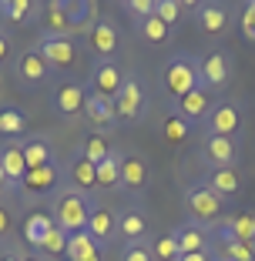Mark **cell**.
Here are the masks:
<instances>
[{"label": "cell", "instance_id": "cell-1", "mask_svg": "<svg viewBox=\"0 0 255 261\" xmlns=\"http://www.w3.org/2000/svg\"><path fill=\"white\" fill-rule=\"evenodd\" d=\"M158 84H161V94L168 104L178 97H185V94H192V91H198L201 87V57L192 54V50H175L161 64Z\"/></svg>", "mask_w": 255, "mask_h": 261}, {"label": "cell", "instance_id": "cell-2", "mask_svg": "<svg viewBox=\"0 0 255 261\" xmlns=\"http://www.w3.org/2000/svg\"><path fill=\"white\" fill-rule=\"evenodd\" d=\"M148 108H151V87H148V81L138 74V70H128L121 91H118V97H114L118 127H121V124L138 127V124L148 117Z\"/></svg>", "mask_w": 255, "mask_h": 261}, {"label": "cell", "instance_id": "cell-3", "mask_svg": "<svg viewBox=\"0 0 255 261\" xmlns=\"http://www.w3.org/2000/svg\"><path fill=\"white\" fill-rule=\"evenodd\" d=\"M47 215L54 218L57 228H64L67 234L74 231H84L87 228V215H91V198L81 191H74L71 185H61L51 201H47Z\"/></svg>", "mask_w": 255, "mask_h": 261}, {"label": "cell", "instance_id": "cell-4", "mask_svg": "<svg viewBox=\"0 0 255 261\" xmlns=\"http://www.w3.org/2000/svg\"><path fill=\"white\" fill-rule=\"evenodd\" d=\"M185 211H188V221L215 224L225 218V198H218L205 181H198L185 191Z\"/></svg>", "mask_w": 255, "mask_h": 261}, {"label": "cell", "instance_id": "cell-5", "mask_svg": "<svg viewBox=\"0 0 255 261\" xmlns=\"http://www.w3.org/2000/svg\"><path fill=\"white\" fill-rule=\"evenodd\" d=\"M81 44L94 54V61H114V54L121 50V31L114 27L111 17L101 14L98 20L81 34Z\"/></svg>", "mask_w": 255, "mask_h": 261}, {"label": "cell", "instance_id": "cell-6", "mask_svg": "<svg viewBox=\"0 0 255 261\" xmlns=\"http://www.w3.org/2000/svg\"><path fill=\"white\" fill-rule=\"evenodd\" d=\"M239 158H242V134L239 138H212V134H205L198 144V161L208 171L239 168Z\"/></svg>", "mask_w": 255, "mask_h": 261}, {"label": "cell", "instance_id": "cell-7", "mask_svg": "<svg viewBox=\"0 0 255 261\" xmlns=\"http://www.w3.org/2000/svg\"><path fill=\"white\" fill-rule=\"evenodd\" d=\"M61 185H64V168L61 164H47V168H37V171H27V174H24L17 198H24V201L47 198L51 201V194H54Z\"/></svg>", "mask_w": 255, "mask_h": 261}, {"label": "cell", "instance_id": "cell-8", "mask_svg": "<svg viewBox=\"0 0 255 261\" xmlns=\"http://www.w3.org/2000/svg\"><path fill=\"white\" fill-rule=\"evenodd\" d=\"M34 50L44 57V64L51 70H67V67H74L78 57H81V44L74 37H44V34H40Z\"/></svg>", "mask_w": 255, "mask_h": 261}, {"label": "cell", "instance_id": "cell-9", "mask_svg": "<svg viewBox=\"0 0 255 261\" xmlns=\"http://www.w3.org/2000/svg\"><path fill=\"white\" fill-rule=\"evenodd\" d=\"M205 134L212 138H239L242 134V104L239 100H215L205 117Z\"/></svg>", "mask_w": 255, "mask_h": 261}, {"label": "cell", "instance_id": "cell-10", "mask_svg": "<svg viewBox=\"0 0 255 261\" xmlns=\"http://www.w3.org/2000/svg\"><path fill=\"white\" fill-rule=\"evenodd\" d=\"M208 254L212 261H255V241H239L218 224H208Z\"/></svg>", "mask_w": 255, "mask_h": 261}, {"label": "cell", "instance_id": "cell-11", "mask_svg": "<svg viewBox=\"0 0 255 261\" xmlns=\"http://www.w3.org/2000/svg\"><path fill=\"white\" fill-rule=\"evenodd\" d=\"M212 104H215V94L205 91V87H198V91L185 94V97L171 100V104H168V114H171V117H181L188 127H195V124H205Z\"/></svg>", "mask_w": 255, "mask_h": 261}, {"label": "cell", "instance_id": "cell-12", "mask_svg": "<svg viewBox=\"0 0 255 261\" xmlns=\"http://www.w3.org/2000/svg\"><path fill=\"white\" fill-rule=\"evenodd\" d=\"M228 81H232V57H228V50H222V47L208 50L201 57V87L218 94L228 87Z\"/></svg>", "mask_w": 255, "mask_h": 261}, {"label": "cell", "instance_id": "cell-13", "mask_svg": "<svg viewBox=\"0 0 255 261\" xmlns=\"http://www.w3.org/2000/svg\"><path fill=\"white\" fill-rule=\"evenodd\" d=\"M84 231L94 238V245H98L101 251H108L111 241H114V234H118V211H111L108 204L91 201V215H87V228Z\"/></svg>", "mask_w": 255, "mask_h": 261}, {"label": "cell", "instance_id": "cell-14", "mask_svg": "<svg viewBox=\"0 0 255 261\" xmlns=\"http://www.w3.org/2000/svg\"><path fill=\"white\" fill-rule=\"evenodd\" d=\"M118 234L124 238V245H145L151 234V221H148L141 204H128L118 211Z\"/></svg>", "mask_w": 255, "mask_h": 261}, {"label": "cell", "instance_id": "cell-15", "mask_svg": "<svg viewBox=\"0 0 255 261\" xmlns=\"http://www.w3.org/2000/svg\"><path fill=\"white\" fill-rule=\"evenodd\" d=\"M192 20L201 34L218 37L228 27V7L218 4V0H198V4H192Z\"/></svg>", "mask_w": 255, "mask_h": 261}, {"label": "cell", "instance_id": "cell-16", "mask_svg": "<svg viewBox=\"0 0 255 261\" xmlns=\"http://www.w3.org/2000/svg\"><path fill=\"white\" fill-rule=\"evenodd\" d=\"M84 121L94 127V134H104V130L118 127V114H114V100L104 97V94L91 91L87 87V100H84Z\"/></svg>", "mask_w": 255, "mask_h": 261}, {"label": "cell", "instance_id": "cell-17", "mask_svg": "<svg viewBox=\"0 0 255 261\" xmlns=\"http://www.w3.org/2000/svg\"><path fill=\"white\" fill-rule=\"evenodd\" d=\"M124 84V70L118 67V61H94L91 64V74H87V87L98 94H104V97L114 100L118 91H121Z\"/></svg>", "mask_w": 255, "mask_h": 261}, {"label": "cell", "instance_id": "cell-18", "mask_svg": "<svg viewBox=\"0 0 255 261\" xmlns=\"http://www.w3.org/2000/svg\"><path fill=\"white\" fill-rule=\"evenodd\" d=\"M64 185H71L74 191L87 194L91 198L94 191H98V168H94L87 158H81L78 151L71 154V161L64 164Z\"/></svg>", "mask_w": 255, "mask_h": 261}, {"label": "cell", "instance_id": "cell-19", "mask_svg": "<svg viewBox=\"0 0 255 261\" xmlns=\"http://www.w3.org/2000/svg\"><path fill=\"white\" fill-rule=\"evenodd\" d=\"M84 100H87V84H78V81H67L61 84L54 94H51V108L57 111L61 117H78L84 114Z\"/></svg>", "mask_w": 255, "mask_h": 261}, {"label": "cell", "instance_id": "cell-20", "mask_svg": "<svg viewBox=\"0 0 255 261\" xmlns=\"http://www.w3.org/2000/svg\"><path fill=\"white\" fill-rule=\"evenodd\" d=\"M145 188H148V161L141 158L138 151H124L118 191H124V194H141Z\"/></svg>", "mask_w": 255, "mask_h": 261}, {"label": "cell", "instance_id": "cell-21", "mask_svg": "<svg viewBox=\"0 0 255 261\" xmlns=\"http://www.w3.org/2000/svg\"><path fill=\"white\" fill-rule=\"evenodd\" d=\"M51 74H54V70L47 67L44 57H40L34 47H31V50H24V54L17 57V64H14V77L20 81L24 87H40V84H47V81H51Z\"/></svg>", "mask_w": 255, "mask_h": 261}, {"label": "cell", "instance_id": "cell-22", "mask_svg": "<svg viewBox=\"0 0 255 261\" xmlns=\"http://www.w3.org/2000/svg\"><path fill=\"white\" fill-rule=\"evenodd\" d=\"M20 154H24V161H27V171L57 164L54 141L47 138V134H27V138H20Z\"/></svg>", "mask_w": 255, "mask_h": 261}, {"label": "cell", "instance_id": "cell-23", "mask_svg": "<svg viewBox=\"0 0 255 261\" xmlns=\"http://www.w3.org/2000/svg\"><path fill=\"white\" fill-rule=\"evenodd\" d=\"M40 23H44V31H40L44 37H74L67 23V0H47Z\"/></svg>", "mask_w": 255, "mask_h": 261}, {"label": "cell", "instance_id": "cell-24", "mask_svg": "<svg viewBox=\"0 0 255 261\" xmlns=\"http://www.w3.org/2000/svg\"><path fill=\"white\" fill-rule=\"evenodd\" d=\"M44 14L40 0H0V20L7 23H34Z\"/></svg>", "mask_w": 255, "mask_h": 261}, {"label": "cell", "instance_id": "cell-25", "mask_svg": "<svg viewBox=\"0 0 255 261\" xmlns=\"http://www.w3.org/2000/svg\"><path fill=\"white\" fill-rule=\"evenodd\" d=\"M178 234V248L181 254H195V251H208V224H198V221H181L175 228Z\"/></svg>", "mask_w": 255, "mask_h": 261}, {"label": "cell", "instance_id": "cell-26", "mask_svg": "<svg viewBox=\"0 0 255 261\" xmlns=\"http://www.w3.org/2000/svg\"><path fill=\"white\" fill-rule=\"evenodd\" d=\"M0 168H4V174H7L10 188L17 194L24 174H27V161H24V154H20V144H0Z\"/></svg>", "mask_w": 255, "mask_h": 261}, {"label": "cell", "instance_id": "cell-27", "mask_svg": "<svg viewBox=\"0 0 255 261\" xmlns=\"http://www.w3.org/2000/svg\"><path fill=\"white\" fill-rule=\"evenodd\" d=\"M215 224L225 234H232V238H239V241H255V211L252 207H242V211H235V215L222 218V221H215Z\"/></svg>", "mask_w": 255, "mask_h": 261}, {"label": "cell", "instance_id": "cell-28", "mask_svg": "<svg viewBox=\"0 0 255 261\" xmlns=\"http://www.w3.org/2000/svg\"><path fill=\"white\" fill-rule=\"evenodd\" d=\"M98 4L94 0H67V23H71V34L81 37V34L98 20Z\"/></svg>", "mask_w": 255, "mask_h": 261}, {"label": "cell", "instance_id": "cell-29", "mask_svg": "<svg viewBox=\"0 0 255 261\" xmlns=\"http://www.w3.org/2000/svg\"><path fill=\"white\" fill-rule=\"evenodd\" d=\"M205 185L218 194V198H232V194L242 191V174L239 168H215L205 174Z\"/></svg>", "mask_w": 255, "mask_h": 261}, {"label": "cell", "instance_id": "cell-30", "mask_svg": "<svg viewBox=\"0 0 255 261\" xmlns=\"http://www.w3.org/2000/svg\"><path fill=\"white\" fill-rule=\"evenodd\" d=\"M27 111L17 108V104H0V134L4 138H27Z\"/></svg>", "mask_w": 255, "mask_h": 261}, {"label": "cell", "instance_id": "cell-31", "mask_svg": "<svg viewBox=\"0 0 255 261\" xmlns=\"http://www.w3.org/2000/svg\"><path fill=\"white\" fill-rule=\"evenodd\" d=\"M54 228V218L47 215V211H31V215L24 218V238H27V245L37 251L40 241L47 238V231Z\"/></svg>", "mask_w": 255, "mask_h": 261}, {"label": "cell", "instance_id": "cell-32", "mask_svg": "<svg viewBox=\"0 0 255 261\" xmlns=\"http://www.w3.org/2000/svg\"><path fill=\"white\" fill-rule=\"evenodd\" d=\"M134 31H138V37L145 40V44H168L171 40V27L158 14L145 17V20H134Z\"/></svg>", "mask_w": 255, "mask_h": 261}, {"label": "cell", "instance_id": "cell-33", "mask_svg": "<svg viewBox=\"0 0 255 261\" xmlns=\"http://www.w3.org/2000/svg\"><path fill=\"white\" fill-rule=\"evenodd\" d=\"M101 248L94 245V238L87 231H74L67 234V251H64V261H91Z\"/></svg>", "mask_w": 255, "mask_h": 261}, {"label": "cell", "instance_id": "cell-34", "mask_svg": "<svg viewBox=\"0 0 255 261\" xmlns=\"http://www.w3.org/2000/svg\"><path fill=\"white\" fill-rule=\"evenodd\" d=\"M74 151H78L81 158H87V161L98 168V164L104 161L111 151H114V147L108 144V138H104V134H84V138L78 141V147H74Z\"/></svg>", "mask_w": 255, "mask_h": 261}, {"label": "cell", "instance_id": "cell-35", "mask_svg": "<svg viewBox=\"0 0 255 261\" xmlns=\"http://www.w3.org/2000/svg\"><path fill=\"white\" fill-rule=\"evenodd\" d=\"M121 151H111L104 161L98 164V191H111V188H118V181H121Z\"/></svg>", "mask_w": 255, "mask_h": 261}, {"label": "cell", "instance_id": "cell-36", "mask_svg": "<svg viewBox=\"0 0 255 261\" xmlns=\"http://www.w3.org/2000/svg\"><path fill=\"white\" fill-rule=\"evenodd\" d=\"M64 251H67V231L54 224V228L47 231V238L40 241L37 254H40L44 261H61V258H64Z\"/></svg>", "mask_w": 255, "mask_h": 261}, {"label": "cell", "instance_id": "cell-37", "mask_svg": "<svg viewBox=\"0 0 255 261\" xmlns=\"http://www.w3.org/2000/svg\"><path fill=\"white\" fill-rule=\"evenodd\" d=\"M151 251H155V261H178V258H181V248H178L175 228L165 231V234H158L155 245H151Z\"/></svg>", "mask_w": 255, "mask_h": 261}, {"label": "cell", "instance_id": "cell-38", "mask_svg": "<svg viewBox=\"0 0 255 261\" xmlns=\"http://www.w3.org/2000/svg\"><path fill=\"white\" fill-rule=\"evenodd\" d=\"M155 14L161 17L168 27H178V23L185 20V14H188V4H181V0H158Z\"/></svg>", "mask_w": 255, "mask_h": 261}, {"label": "cell", "instance_id": "cell-39", "mask_svg": "<svg viewBox=\"0 0 255 261\" xmlns=\"http://www.w3.org/2000/svg\"><path fill=\"white\" fill-rule=\"evenodd\" d=\"M161 134H165V141H171V144H181V141L192 134V127H188L181 117H165V127H161Z\"/></svg>", "mask_w": 255, "mask_h": 261}, {"label": "cell", "instance_id": "cell-40", "mask_svg": "<svg viewBox=\"0 0 255 261\" xmlns=\"http://www.w3.org/2000/svg\"><path fill=\"white\" fill-rule=\"evenodd\" d=\"M158 7V0H124L121 10H128V17L131 20H145V17H151Z\"/></svg>", "mask_w": 255, "mask_h": 261}, {"label": "cell", "instance_id": "cell-41", "mask_svg": "<svg viewBox=\"0 0 255 261\" xmlns=\"http://www.w3.org/2000/svg\"><path fill=\"white\" fill-rule=\"evenodd\" d=\"M118 261H155V251H151V245H124L121 254H118Z\"/></svg>", "mask_w": 255, "mask_h": 261}, {"label": "cell", "instance_id": "cell-42", "mask_svg": "<svg viewBox=\"0 0 255 261\" xmlns=\"http://www.w3.org/2000/svg\"><path fill=\"white\" fill-rule=\"evenodd\" d=\"M239 27L248 40H255V0H248L245 7H242V17H239Z\"/></svg>", "mask_w": 255, "mask_h": 261}, {"label": "cell", "instance_id": "cell-43", "mask_svg": "<svg viewBox=\"0 0 255 261\" xmlns=\"http://www.w3.org/2000/svg\"><path fill=\"white\" fill-rule=\"evenodd\" d=\"M14 234V215H10V207L0 201V241H7Z\"/></svg>", "mask_w": 255, "mask_h": 261}, {"label": "cell", "instance_id": "cell-44", "mask_svg": "<svg viewBox=\"0 0 255 261\" xmlns=\"http://www.w3.org/2000/svg\"><path fill=\"white\" fill-rule=\"evenodd\" d=\"M10 54H14V44H10V34L0 31V70L10 64Z\"/></svg>", "mask_w": 255, "mask_h": 261}, {"label": "cell", "instance_id": "cell-45", "mask_svg": "<svg viewBox=\"0 0 255 261\" xmlns=\"http://www.w3.org/2000/svg\"><path fill=\"white\" fill-rule=\"evenodd\" d=\"M178 261H212V254L208 251H195V254H181Z\"/></svg>", "mask_w": 255, "mask_h": 261}, {"label": "cell", "instance_id": "cell-46", "mask_svg": "<svg viewBox=\"0 0 255 261\" xmlns=\"http://www.w3.org/2000/svg\"><path fill=\"white\" fill-rule=\"evenodd\" d=\"M0 261H24V254L10 251V248H0Z\"/></svg>", "mask_w": 255, "mask_h": 261}, {"label": "cell", "instance_id": "cell-47", "mask_svg": "<svg viewBox=\"0 0 255 261\" xmlns=\"http://www.w3.org/2000/svg\"><path fill=\"white\" fill-rule=\"evenodd\" d=\"M0 194H14V188H10L7 174H4V168H0Z\"/></svg>", "mask_w": 255, "mask_h": 261}, {"label": "cell", "instance_id": "cell-48", "mask_svg": "<svg viewBox=\"0 0 255 261\" xmlns=\"http://www.w3.org/2000/svg\"><path fill=\"white\" fill-rule=\"evenodd\" d=\"M24 261H44V258H40L37 251H31V254H24Z\"/></svg>", "mask_w": 255, "mask_h": 261}, {"label": "cell", "instance_id": "cell-49", "mask_svg": "<svg viewBox=\"0 0 255 261\" xmlns=\"http://www.w3.org/2000/svg\"><path fill=\"white\" fill-rule=\"evenodd\" d=\"M101 258H104V251H98V254H94V258H91V261H101Z\"/></svg>", "mask_w": 255, "mask_h": 261}]
</instances>
